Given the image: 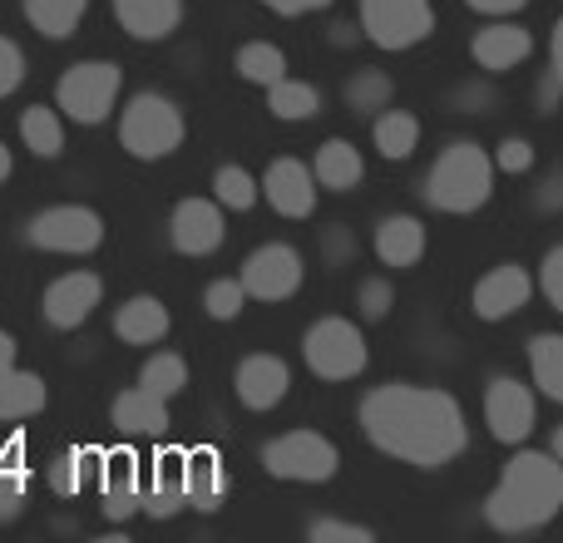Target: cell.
Returning a JSON list of instances; mask_svg holds the SVG:
<instances>
[{
	"instance_id": "obj_1",
	"label": "cell",
	"mask_w": 563,
	"mask_h": 543,
	"mask_svg": "<svg viewBox=\"0 0 563 543\" xmlns=\"http://www.w3.org/2000/svg\"><path fill=\"white\" fill-rule=\"evenodd\" d=\"M361 425L376 450L420 469H435L465 450V415L445 390L380 386L361 400Z\"/></svg>"
},
{
	"instance_id": "obj_2",
	"label": "cell",
	"mask_w": 563,
	"mask_h": 543,
	"mask_svg": "<svg viewBox=\"0 0 563 543\" xmlns=\"http://www.w3.org/2000/svg\"><path fill=\"white\" fill-rule=\"evenodd\" d=\"M563 509V459L539 455V450H519L505 465L495 495L485 499V519L505 534H525V529L549 524Z\"/></svg>"
},
{
	"instance_id": "obj_3",
	"label": "cell",
	"mask_w": 563,
	"mask_h": 543,
	"mask_svg": "<svg viewBox=\"0 0 563 543\" xmlns=\"http://www.w3.org/2000/svg\"><path fill=\"white\" fill-rule=\"evenodd\" d=\"M495 193V158L479 144H450L426 178V203L440 213H475Z\"/></svg>"
},
{
	"instance_id": "obj_4",
	"label": "cell",
	"mask_w": 563,
	"mask_h": 543,
	"mask_svg": "<svg viewBox=\"0 0 563 543\" xmlns=\"http://www.w3.org/2000/svg\"><path fill=\"white\" fill-rule=\"evenodd\" d=\"M119 144H124L134 158H168L178 144H184V114H178L164 95L129 99L124 124H119Z\"/></svg>"
},
{
	"instance_id": "obj_5",
	"label": "cell",
	"mask_w": 563,
	"mask_h": 543,
	"mask_svg": "<svg viewBox=\"0 0 563 543\" xmlns=\"http://www.w3.org/2000/svg\"><path fill=\"white\" fill-rule=\"evenodd\" d=\"M301 356H307L311 376L321 380H351L366 370V341L346 317H321L301 336Z\"/></svg>"
},
{
	"instance_id": "obj_6",
	"label": "cell",
	"mask_w": 563,
	"mask_h": 543,
	"mask_svg": "<svg viewBox=\"0 0 563 543\" xmlns=\"http://www.w3.org/2000/svg\"><path fill=\"white\" fill-rule=\"evenodd\" d=\"M114 95H119V65H109V59H79L59 79L55 104L75 124H104L109 109H114Z\"/></svg>"
},
{
	"instance_id": "obj_7",
	"label": "cell",
	"mask_w": 563,
	"mask_h": 543,
	"mask_svg": "<svg viewBox=\"0 0 563 543\" xmlns=\"http://www.w3.org/2000/svg\"><path fill=\"white\" fill-rule=\"evenodd\" d=\"M263 465H267V475H277V479L327 485V479L336 475V445L311 435V430H291V435H282V440H267Z\"/></svg>"
},
{
	"instance_id": "obj_8",
	"label": "cell",
	"mask_w": 563,
	"mask_h": 543,
	"mask_svg": "<svg viewBox=\"0 0 563 543\" xmlns=\"http://www.w3.org/2000/svg\"><path fill=\"white\" fill-rule=\"evenodd\" d=\"M361 25L380 49H410L435 30L430 0H361Z\"/></svg>"
},
{
	"instance_id": "obj_9",
	"label": "cell",
	"mask_w": 563,
	"mask_h": 543,
	"mask_svg": "<svg viewBox=\"0 0 563 543\" xmlns=\"http://www.w3.org/2000/svg\"><path fill=\"white\" fill-rule=\"evenodd\" d=\"M30 243L45 247V253H95L104 243V223L89 208H45V213L30 223Z\"/></svg>"
},
{
	"instance_id": "obj_10",
	"label": "cell",
	"mask_w": 563,
	"mask_h": 543,
	"mask_svg": "<svg viewBox=\"0 0 563 543\" xmlns=\"http://www.w3.org/2000/svg\"><path fill=\"white\" fill-rule=\"evenodd\" d=\"M243 287H247V297H257V301L291 297V291L301 287V257H297V247H287V243L257 247V253L243 263Z\"/></svg>"
},
{
	"instance_id": "obj_11",
	"label": "cell",
	"mask_w": 563,
	"mask_h": 543,
	"mask_svg": "<svg viewBox=\"0 0 563 543\" xmlns=\"http://www.w3.org/2000/svg\"><path fill=\"white\" fill-rule=\"evenodd\" d=\"M485 420H489L499 445H519V440H529V430H534L539 406H534V396H529V386L499 376L485 396Z\"/></svg>"
},
{
	"instance_id": "obj_12",
	"label": "cell",
	"mask_w": 563,
	"mask_h": 543,
	"mask_svg": "<svg viewBox=\"0 0 563 543\" xmlns=\"http://www.w3.org/2000/svg\"><path fill=\"white\" fill-rule=\"evenodd\" d=\"M168 233H174V247L188 257H208L223 247L228 228H223V213H218V203H208V198H184V203L174 208V223H168Z\"/></svg>"
},
{
	"instance_id": "obj_13",
	"label": "cell",
	"mask_w": 563,
	"mask_h": 543,
	"mask_svg": "<svg viewBox=\"0 0 563 543\" xmlns=\"http://www.w3.org/2000/svg\"><path fill=\"white\" fill-rule=\"evenodd\" d=\"M99 297H104V281L95 277V272H69V277L49 281L45 291V321L59 331H75L89 321V311L99 307Z\"/></svg>"
},
{
	"instance_id": "obj_14",
	"label": "cell",
	"mask_w": 563,
	"mask_h": 543,
	"mask_svg": "<svg viewBox=\"0 0 563 543\" xmlns=\"http://www.w3.org/2000/svg\"><path fill=\"white\" fill-rule=\"evenodd\" d=\"M263 193L282 218H307L317 208V174L307 164H297V158H277L263 178Z\"/></svg>"
},
{
	"instance_id": "obj_15",
	"label": "cell",
	"mask_w": 563,
	"mask_h": 543,
	"mask_svg": "<svg viewBox=\"0 0 563 543\" xmlns=\"http://www.w3.org/2000/svg\"><path fill=\"white\" fill-rule=\"evenodd\" d=\"M529 291H534V281H529L525 267H495L489 277H479V287H475V317L479 321L515 317L529 301Z\"/></svg>"
},
{
	"instance_id": "obj_16",
	"label": "cell",
	"mask_w": 563,
	"mask_h": 543,
	"mask_svg": "<svg viewBox=\"0 0 563 543\" xmlns=\"http://www.w3.org/2000/svg\"><path fill=\"white\" fill-rule=\"evenodd\" d=\"M99 495H104V519H129L144 505V485H139V459L129 450H114L99 465Z\"/></svg>"
},
{
	"instance_id": "obj_17",
	"label": "cell",
	"mask_w": 563,
	"mask_h": 543,
	"mask_svg": "<svg viewBox=\"0 0 563 543\" xmlns=\"http://www.w3.org/2000/svg\"><path fill=\"white\" fill-rule=\"evenodd\" d=\"M287 386H291V376H287V366H282L277 356H247L243 366H238V376H233V390H238V400H243L247 410L282 406Z\"/></svg>"
},
{
	"instance_id": "obj_18",
	"label": "cell",
	"mask_w": 563,
	"mask_h": 543,
	"mask_svg": "<svg viewBox=\"0 0 563 543\" xmlns=\"http://www.w3.org/2000/svg\"><path fill=\"white\" fill-rule=\"evenodd\" d=\"M188 505V450H164L154 459V479L144 489V509L154 519H168Z\"/></svg>"
},
{
	"instance_id": "obj_19",
	"label": "cell",
	"mask_w": 563,
	"mask_h": 543,
	"mask_svg": "<svg viewBox=\"0 0 563 543\" xmlns=\"http://www.w3.org/2000/svg\"><path fill=\"white\" fill-rule=\"evenodd\" d=\"M470 55H475V65L479 69H515V65H525L529 55H534V35L529 30H519V25H489V30H479L475 40H470Z\"/></svg>"
},
{
	"instance_id": "obj_20",
	"label": "cell",
	"mask_w": 563,
	"mask_h": 543,
	"mask_svg": "<svg viewBox=\"0 0 563 543\" xmlns=\"http://www.w3.org/2000/svg\"><path fill=\"white\" fill-rule=\"evenodd\" d=\"M114 15L134 40H168L184 20V0H114Z\"/></svg>"
},
{
	"instance_id": "obj_21",
	"label": "cell",
	"mask_w": 563,
	"mask_h": 543,
	"mask_svg": "<svg viewBox=\"0 0 563 543\" xmlns=\"http://www.w3.org/2000/svg\"><path fill=\"white\" fill-rule=\"evenodd\" d=\"M376 257L386 267H416L420 257H426V228L416 223V218H386V223L376 228Z\"/></svg>"
},
{
	"instance_id": "obj_22",
	"label": "cell",
	"mask_w": 563,
	"mask_h": 543,
	"mask_svg": "<svg viewBox=\"0 0 563 543\" xmlns=\"http://www.w3.org/2000/svg\"><path fill=\"white\" fill-rule=\"evenodd\" d=\"M114 331L129 346H148V341H164L168 331V307L158 297H134L114 311Z\"/></svg>"
},
{
	"instance_id": "obj_23",
	"label": "cell",
	"mask_w": 563,
	"mask_h": 543,
	"mask_svg": "<svg viewBox=\"0 0 563 543\" xmlns=\"http://www.w3.org/2000/svg\"><path fill=\"white\" fill-rule=\"evenodd\" d=\"M114 425L124 430V435H158V430L168 425V400L144 386L124 390V396L114 400Z\"/></svg>"
},
{
	"instance_id": "obj_24",
	"label": "cell",
	"mask_w": 563,
	"mask_h": 543,
	"mask_svg": "<svg viewBox=\"0 0 563 543\" xmlns=\"http://www.w3.org/2000/svg\"><path fill=\"white\" fill-rule=\"evenodd\" d=\"M223 495H228V475H223L218 450H194V455H188V505L218 509Z\"/></svg>"
},
{
	"instance_id": "obj_25",
	"label": "cell",
	"mask_w": 563,
	"mask_h": 543,
	"mask_svg": "<svg viewBox=\"0 0 563 543\" xmlns=\"http://www.w3.org/2000/svg\"><path fill=\"white\" fill-rule=\"evenodd\" d=\"M317 184L321 188H331V193H346V188H356L361 184V154L346 144V138H331V144H321V154H317Z\"/></svg>"
},
{
	"instance_id": "obj_26",
	"label": "cell",
	"mask_w": 563,
	"mask_h": 543,
	"mask_svg": "<svg viewBox=\"0 0 563 543\" xmlns=\"http://www.w3.org/2000/svg\"><path fill=\"white\" fill-rule=\"evenodd\" d=\"M20 138H25V148L35 158H59L65 154V124H59L55 109L45 104H30L25 114H20Z\"/></svg>"
},
{
	"instance_id": "obj_27",
	"label": "cell",
	"mask_w": 563,
	"mask_h": 543,
	"mask_svg": "<svg viewBox=\"0 0 563 543\" xmlns=\"http://www.w3.org/2000/svg\"><path fill=\"white\" fill-rule=\"evenodd\" d=\"M45 410V380L30 370H5L0 376V420H25Z\"/></svg>"
},
{
	"instance_id": "obj_28",
	"label": "cell",
	"mask_w": 563,
	"mask_h": 543,
	"mask_svg": "<svg viewBox=\"0 0 563 543\" xmlns=\"http://www.w3.org/2000/svg\"><path fill=\"white\" fill-rule=\"evenodd\" d=\"M85 5H89V0H25V20L40 30V35L65 40V35H75Z\"/></svg>"
},
{
	"instance_id": "obj_29",
	"label": "cell",
	"mask_w": 563,
	"mask_h": 543,
	"mask_svg": "<svg viewBox=\"0 0 563 543\" xmlns=\"http://www.w3.org/2000/svg\"><path fill=\"white\" fill-rule=\"evenodd\" d=\"M99 465H104L99 450H69V455H59L55 465H49V485H55L59 495H85V485L99 479Z\"/></svg>"
},
{
	"instance_id": "obj_30",
	"label": "cell",
	"mask_w": 563,
	"mask_h": 543,
	"mask_svg": "<svg viewBox=\"0 0 563 543\" xmlns=\"http://www.w3.org/2000/svg\"><path fill=\"white\" fill-rule=\"evenodd\" d=\"M420 144V119L406 114V109H386V114L376 119V148L386 158H410Z\"/></svg>"
},
{
	"instance_id": "obj_31",
	"label": "cell",
	"mask_w": 563,
	"mask_h": 543,
	"mask_svg": "<svg viewBox=\"0 0 563 543\" xmlns=\"http://www.w3.org/2000/svg\"><path fill=\"white\" fill-rule=\"evenodd\" d=\"M529 366H534V386L549 400L563 406V336H534L529 341Z\"/></svg>"
},
{
	"instance_id": "obj_32",
	"label": "cell",
	"mask_w": 563,
	"mask_h": 543,
	"mask_svg": "<svg viewBox=\"0 0 563 543\" xmlns=\"http://www.w3.org/2000/svg\"><path fill=\"white\" fill-rule=\"evenodd\" d=\"M267 109H273L277 119H287V124H297V119H311L321 109L317 89L301 85V79H287L282 75L277 85H267Z\"/></svg>"
},
{
	"instance_id": "obj_33",
	"label": "cell",
	"mask_w": 563,
	"mask_h": 543,
	"mask_svg": "<svg viewBox=\"0 0 563 543\" xmlns=\"http://www.w3.org/2000/svg\"><path fill=\"white\" fill-rule=\"evenodd\" d=\"M139 386L154 390V396H164V400H174L178 390L188 386V366H184V356H174V351H164V356H148V361H144V370H139Z\"/></svg>"
},
{
	"instance_id": "obj_34",
	"label": "cell",
	"mask_w": 563,
	"mask_h": 543,
	"mask_svg": "<svg viewBox=\"0 0 563 543\" xmlns=\"http://www.w3.org/2000/svg\"><path fill=\"white\" fill-rule=\"evenodd\" d=\"M238 75L243 79H253V85H277L282 75H287V55H282L277 45H263V40H257V45H243L238 49Z\"/></svg>"
},
{
	"instance_id": "obj_35",
	"label": "cell",
	"mask_w": 563,
	"mask_h": 543,
	"mask_svg": "<svg viewBox=\"0 0 563 543\" xmlns=\"http://www.w3.org/2000/svg\"><path fill=\"white\" fill-rule=\"evenodd\" d=\"M20 505H25V445H10L0 450V519L20 514Z\"/></svg>"
},
{
	"instance_id": "obj_36",
	"label": "cell",
	"mask_w": 563,
	"mask_h": 543,
	"mask_svg": "<svg viewBox=\"0 0 563 543\" xmlns=\"http://www.w3.org/2000/svg\"><path fill=\"white\" fill-rule=\"evenodd\" d=\"M390 79L380 75V69H356V75L346 79V104L356 109V114H371V109H386L390 104Z\"/></svg>"
},
{
	"instance_id": "obj_37",
	"label": "cell",
	"mask_w": 563,
	"mask_h": 543,
	"mask_svg": "<svg viewBox=\"0 0 563 543\" xmlns=\"http://www.w3.org/2000/svg\"><path fill=\"white\" fill-rule=\"evenodd\" d=\"M213 188H218V203L238 208V213H247V208L257 203V193H263V184H253V174H247V168H238V164L218 168Z\"/></svg>"
},
{
	"instance_id": "obj_38",
	"label": "cell",
	"mask_w": 563,
	"mask_h": 543,
	"mask_svg": "<svg viewBox=\"0 0 563 543\" xmlns=\"http://www.w3.org/2000/svg\"><path fill=\"white\" fill-rule=\"evenodd\" d=\"M243 301H247V287H243V281L223 277V281H213V287H208L203 307H208V317H218V321H233L238 311H243Z\"/></svg>"
},
{
	"instance_id": "obj_39",
	"label": "cell",
	"mask_w": 563,
	"mask_h": 543,
	"mask_svg": "<svg viewBox=\"0 0 563 543\" xmlns=\"http://www.w3.org/2000/svg\"><path fill=\"white\" fill-rule=\"evenodd\" d=\"M311 543H371V529L361 524H336V519H311Z\"/></svg>"
},
{
	"instance_id": "obj_40",
	"label": "cell",
	"mask_w": 563,
	"mask_h": 543,
	"mask_svg": "<svg viewBox=\"0 0 563 543\" xmlns=\"http://www.w3.org/2000/svg\"><path fill=\"white\" fill-rule=\"evenodd\" d=\"M20 79H25V55H20V45H15V40H5V35H0V99H5V95H15V89H20Z\"/></svg>"
},
{
	"instance_id": "obj_41",
	"label": "cell",
	"mask_w": 563,
	"mask_h": 543,
	"mask_svg": "<svg viewBox=\"0 0 563 543\" xmlns=\"http://www.w3.org/2000/svg\"><path fill=\"white\" fill-rule=\"evenodd\" d=\"M356 301H361V317H366V321H380V317L390 311V281H380V277L361 281Z\"/></svg>"
},
{
	"instance_id": "obj_42",
	"label": "cell",
	"mask_w": 563,
	"mask_h": 543,
	"mask_svg": "<svg viewBox=\"0 0 563 543\" xmlns=\"http://www.w3.org/2000/svg\"><path fill=\"white\" fill-rule=\"evenodd\" d=\"M539 287H544V297L563 311V247L544 253V267H539Z\"/></svg>"
},
{
	"instance_id": "obj_43",
	"label": "cell",
	"mask_w": 563,
	"mask_h": 543,
	"mask_svg": "<svg viewBox=\"0 0 563 543\" xmlns=\"http://www.w3.org/2000/svg\"><path fill=\"white\" fill-rule=\"evenodd\" d=\"M495 164L505 168V174H525V168L534 164V144H529V138H505Z\"/></svg>"
},
{
	"instance_id": "obj_44",
	"label": "cell",
	"mask_w": 563,
	"mask_h": 543,
	"mask_svg": "<svg viewBox=\"0 0 563 543\" xmlns=\"http://www.w3.org/2000/svg\"><path fill=\"white\" fill-rule=\"evenodd\" d=\"M267 10H277V15H307V10H327L331 0H263Z\"/></svg>"
},
{
	"instance_id": "obj_45",
	"label": "cell",
	"mask_w": 563,
	"mask_h": 543,
	"mask_svg": "<svg viewBox=\"0 0 563 543\" xmlns=\"http://www.w3.org/2000/svg\"><path fill=\"white\" fill-rule=\"evenodd\" d=\"M470 10H485V15H515V10H525L529 0H465Z\"/></svg>"
},
{
	"instance_id": "obj_46",
	"label": "cell",
	"mask_w": 563,
	"mask_h": 543,
	"mask_svg": "<svg viewBox=\"0 0 563 543\" xmlns=\"http://www.w3.org/2000/svg\"><path fill=\"white\" fill-rule=\"evenodd\" d=\"M549 79L563 85V20L554 25V40H549Z\"/></svg>"
},
{
	"instance_id": "obj_47",
	"label": "cell",
	"mask_w": 563,
	"mask_h": 543,
	"mask_svg": "<svg viewBox=\"0 0 563 543\" xmlns=\"http://www.w3.org/2000/svg\"><path fill=\"white\" fill-rule=\"evenodd\" d=\"M5 370H15V336L0 331V376H5Z\"/></svg>"
},
{
	"instance_id": "obj_48",
	"label": "cell",
	"mask_w": 563,
	"mask_h": 543,
	"mask_svg": "<svg viewBox=\"0 0 563 543\" xmlns=\"http://www.w3.org/2000/svg\"><path fill=\"white\" fill-rule=\"evenodd\" d=\"M544 208H554V203H563V178H549V193L539 198Z\"/></svg>"
},
{
	"instance_id": "obj_49",
	"label": "cell",
	"mask_w": 563,
	"mask_h": 543,
	"mask_svg": "<svg viewBox=\"0 0 563 543\" xmlns=\"http://www.w3.org/2000/svg\"><path fill=\"white\" fill-rule=\"evenodd\" d=\"M5 178H10V148L0 144V184H5Z\"/></svg>"
},
{
	"instance_id": "obj_50",
	"label": "cell",
	"mask_w": 563,
	"mask_h": 543,
	"mask_svg": "<svg viewBox=\"0 0 563 543\" xmlns=\"http://www.w3.org/2000/svg\"><path fill=\"white\" fill-rule=\"evenodd\" d=\"M554 455H559V459H563V425H559V430H554Z\"/></svg>"
}]
</instances>
